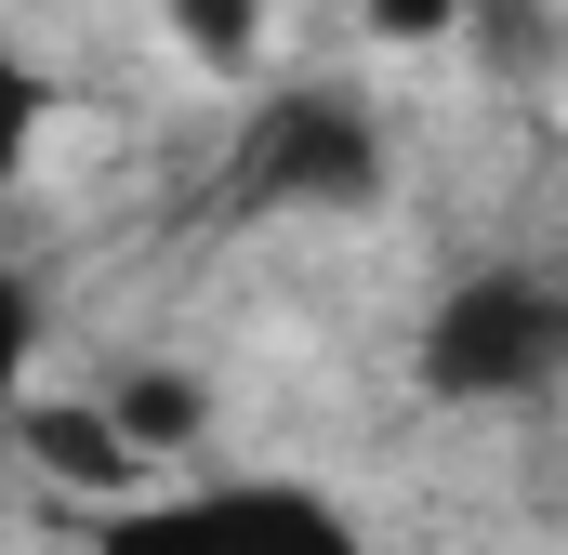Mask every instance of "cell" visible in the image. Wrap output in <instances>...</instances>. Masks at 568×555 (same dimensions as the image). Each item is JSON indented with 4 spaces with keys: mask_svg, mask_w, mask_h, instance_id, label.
<instances>
[{
    "mask_svg": "<svg viewBox=\"0 0 568 555\" xmlns=\"http://www.w3.org/2000/svg\"><path fill=\"white\" fill-rule=\"evenodd\" d=\"M436 411H516V397H556L568 384V278L556 265H463L424 304V344H410Z\"/></svg>",
    "mask_w": 568,
    "mask_h": 555,
    "instance_id": "1",
    "label": "cell"
},
{
    "mask_svg": "<svg viewBox=\"0 0 568 555\" xmlns=\"http://www.w3.org/2000/svg\"><path fill=\"white\" fill-rule=\"evenodd\" d=\"M80 555H371L331 490L291 476H212V490H133L93 516Z\"/></svg>",
    "mask_w": 568,
    "mask_h": 555,
    "instance_id": "3",
    "label": "cell"
},
{
    "mask_svg": "<svg viewBox=\"0 0 568 555\" xmlns=\"http://www.w3.org/2000/svg\"><path fill=\"white\" fill-rule=\"evenodd\" d=\"M357 199H384V120L344 80H291L239 120L225 212H357Z\"/></svg>",
    "mask_w": 568,
    "mask_h": 555,
    "instance_id": "2",
    "label": "cell"
},
{
    "mask_svg": "<svg viewBox=\"0 0 568 555\" xmlns=\"http://www.w3.org/2000/svg\"><path fill=\"white\" fill-rule=\"evenodd\" d=\"M13 450H27V476L80 490L93 516H106V503H133L145 476H159V463H145V436L106 411V384H93V397H27V411H13Z\"/></svg>",
    "mask_w": 568,
    "mask_h": 555,
    "instance_id": "4",
    "label": "cell"
},
{
    "mask_svg": "<svg viewBox=\"0 0 568 555\" xmlns=\"http://www.w3.org/2000/svg\"><path fill=\"white\" fill-rule=\"evenodd\" d=\"M106 411L145 436V463H172V450L199 436V384H185V371H120V384H106Z\"/></svg>",
    "mask_w": 568,
    "mask_h": 555,
    "instance_id": "5",
    "label": "cell"
},
{
    "mask_svg": "<svg viewBox=\"0 0 568 555\" xmlns=\"http://www.w3.org/2000/svg\"><path fill=\"white\" fill-rule=\"evenodd\" d=\"M159 13H172V40L212 53V67H239V53L265 40V0H159Z\"/></svg>",
    "mask_w": 568,
    "mask_h": 555,
    "instance_id": "6",
    "label": "cell"
},
{
    "mask_svg": "<svg viewBox=\"0 0 568 555\" xmlns=\"http://www.w3.org/2000/svg\"><path fill=\"white\" fill-rule=\"evenodd\" d=\"M357 27H371L384 53H424V40H463V27H476V0H357Z\"/></svg>",
    "mask_w": 568,
    "mask_h": 555,
    "instance_id": "7",
    "label": "cell"
}]
</instances>
